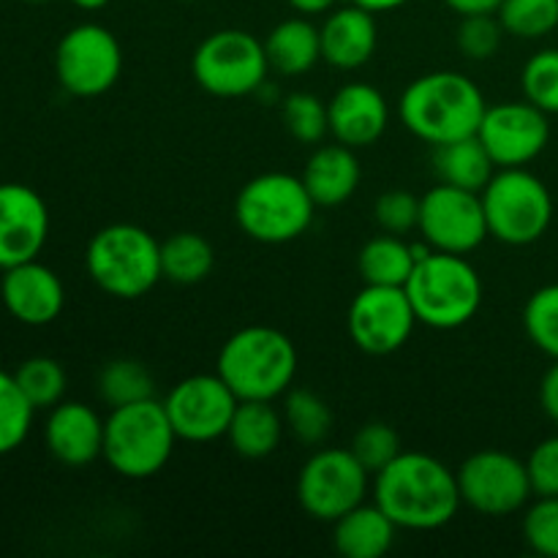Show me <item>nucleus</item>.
<instances>
[{
    "label": "nucleus",
    "mask_w": 558,
    "mask_h": 558,
    "mask_svg": "<svg viewBox=\"0 0 558 558\" xmlns=\"http://www.w3.org/2000/svg\"><path fill=\"white\" fill-rule=\"evenodd\" d=\"M488 234L505 245H532L554 221V196L548 185L523 167L499 169L483 191Z\"/></svg>",
    "instance_id": "nucleus-8"
},
{
    "label": "nucleus",
    "mask_w": 558,
    "mask_h": 558,
    "mask_svg": "<svg viewBox=\"0 0 558 558\" xmlns=\"http://www.w3.org/2000/svg\"><path fill=\"white\" fill-rule=\"evenodd\" d=\"M360 178L363 172H360L357 156L352 147L341 142L316 147L303 169V183L316 207H338L352 199Z\"/></svg>",
    "instance_id": "nucleus-22"
},
{
    "label": "nucleus",
    "mask_w": 558,
    "mask_h": 558,
    "mask_svg": "<svg viewBox=\"0 0 558 558\" xmlns=\"http://www.w3.org/2000/svg\"><path fill=\"white\" fill-rule=\"evenodd\" d=\"M123 71V49L109 27L82 22L71 27L54 49L60 87L76 98H96L112 90Z\"/></svg>",
    "instance_id": "nucleus-11"
},
{
    "label": "nucleus",
    "mask_w": 558,
    "mask_h": 558,
    "mask_svg": "<svg viewBox=\"0 0 558 558\" xmlns=\"http://www.w3.org/2000/svg\"><path fill=\"white\" fill-rule=\"evenodd\" d=\"M485 109L477 82L458 71H430L401 93L398 118L417 140L439 147L477 134Z\"/></svg>",
    "instance_id": "nucleus-2"
},
{
    "label": "nucleus",
    "mask_w": 558,
    "mask_h": 558,
    "mask_svg": "<svg viewBox=\"0 0 558 558\" xmlns=\"http://www.w3.org/2000/svg\"><path fill=\"white\" fill-rule=\"evenodd\" d=\"M523 537L534 554L558 558V496H537L523 515Z\"/></svg>",
    "instance_id": "nucleus-38"
},
{
    "label": "nucleus",
    "mask_w": 558,
    "mask_h": 558,
    "mask_svg": "<svg viewBox=\"0 0 558 558\" xmlns=\"http://www.w3.org/2000/svg\"><path fill=\"white\" fill-rule=\"evenodd\" d=\"M463 505L480 515H515L534 496L526 461L505 450H480L456 472Z\"/></svg>",
    "instance_id": "nucleus-12"
},
{
    "label": "nucleus",
    "mask_w": 558,
    "mask_h": 558,
    "mask_svg": "<svg viewBox=\"0 0 558 558\" xmlns=\"http://www.w3.org/2000/svg\"><path fill=\"white\" fill-rule=\"evenodd\" d=\"M521 87L526 101L545 114H558V49H539L529 58L523 65Z\"/></svg>",
    "instance_id": "nucleus-36"
},
{
    "label": "nucleus",
    "mask_w": 558,
    "mask_h": 558,
    "mask_svg": "<svg viewBox=\"0 0 558 558\" xmlns=\"http://www.w3.org/2000/svg\"><path fill=\"white\" fill-rule=\"evenodd\" d=\"M216 267V251L202 234L178 232L161 243V272L172 283L194 287Z\"/></svg>",
    "instance_id": "nucleus-28"
},
{
    "label": "nucleus",
    "mask_w": 558,
    "mask_h": 558,
    "mask_svg": "<svg viewBox=\"0 0 558 558\" xmlns=\"http://www.w3.org/2000/svg\"><path fill=\"white\" fill-rule=\"evenodd\" d=\"M349 450L354 452L360 463L368 469L371 474L381 472L390 461H396L401 456V439H398L396 428H390L387 423H368L354 434L352 447Z\"/></svg>",
    "instance_id": "nucleus-37"
},
{
    "label": "nucleus",
    "mask_w": 558,
    "mask_h": 558,
    "mask_svg": "<svg viewBox=\"0 0 558 558\" xmlns=\"http://www.w3.org/2000/svg\"><path fill=\"white\" fill-rule=\"evenodd\" d=\"M322 38V60L332 69L354 71L363 69L376 52L379 44V27L376 14L357 3L341 5V9L327 11L325 25L319 27Z\"/></svg>",
    "instance_id": "nucleus-21"
},
{
    "label": "nucleus",
    "mask_w": 558,
    "mask_h": 558,
    "mask_svg": "<svg viewBox=\"0 0 558 558\" xmlns=\"http://www.w3.org/2000/svg\"><path fill=\"white\" fill-rule=\"evenodd\" d=\"M71 3H74L76 9H82V11H101L104 5H109L112 0H71Z\"/></svg>",
    "instance_id": "nucleus-46"
},
{
    "label": "nucleus",
    "mask_w": 558,
    "mask_h": 558,
    "mask_svg": "<svg viewBox=\"0 0 558 558\" xmlns=\"http://www.w3.org/2000/svg\"><path fill=\"white\" fill-rule=\"evenodd\" d=\"M398 526L376 501L357 505L332 523V545L343 558H381L396 543Z\"/></svg>",
    "instance_id": "nucleus-23"
},
{
    "label": "nucleus",
    "mask_w": 558,
    "mask_h": 558,
    "mask_svg": "<svg viewBox=\"0 0 558 558\" xmlns=\"http://www.w3.org/2000/svg\"><path fill=\"white\" fill-rule=\"evenodd\" d=\"M414 265H417L414 245L403 243L401 234L390 232L371 238L357 256L360 276L374 287H403L412 276Z\"/></svg>",
    "instance_id": "nucleus-27"
},
{
    "label": "nucleus",
    "mask_w": 558,
    "mask_h": 558,
    "mask_svg": "<svg viewBox=\"0 0 558 558\" xmlns=\"http://www.w3.org/2000/svg\"><path fill=\"white\" fill-rule=\"evenodd\" d=\"M283 430L287 423L272 401H240L229 423L227 439L240 458L262 461L278 450Z\"/></svg>",
    "instance_id": "nucleus-24"
},
{
    "label": "nucleus",
    "mask_w": 558,
    "mask_h": 558,
    "mask_svg": "<svg viewBox=\"0 0 558 558\" xmlns=\"http://www.w3.org/2000/svg\"><path fill=\"white\" fill-rule=\"evenodd\" d=\"M25 3H49V0H25Z\"/></svg>",
    "instance_id": "nucleus-47"
},
{
    "label": "nucleus",
    "mask_w": 558,
    "mask_h": 558,
    "mask_svg": "<svg viewBox=\"0 0 558 558\" xmlns=\"http://www.w3.org/2000/svg\"><path fill=\"white\" fill-rule=\"evenodd\" d=\"M477 136L499 169L526 167L548 147L550 123L532 101H505L485 109Z\"/></svg>",
    "instance_id": "nucleus-16"
},
{
    "label": "nucleus",
    "mask_w": 558,
    "mask_h": 558,
    "mask_svg": "<svg viewBox=\"0 0 558 558\" xmlns=\"http://www.w3.org/2000/svg\"><path fill=\"white\" fill-rule=\"evenodd\" d=\"M523 330L539 352L548 354L550 360H558V283L537 289L526 300Z\"/></svg>",
    "instance_id": "nucleus-34"
},
{
    "label": "nucleus",
    "mask_w": 558,
    "mask_h": 558,
    "mask_svg": "<svg viewBox=\"0 0 558 558\" xmlns=\"http://www.w3.org/2000/svg\"><path fill=\"white\" fill-rule=\"evenodd\" d=\"M287 430L303 445H322L332 428V412L325 398L311 390H289L283 401Z\"/></svg>",
    "instance_id": "nucleus-30"
},
{
    "label": "nucleus",
    "mask_w": 558,
    "mask_h": 558,
    "mask_svg": "<svg viewBox=\"0 0 558 558\" xmlns=\"http://www.w3.org/2000/svg\"><path fill=\"white\" fill-rule=\"evenodd\" d=\"M189 3H194V0H189Z\"/></svg>",
    "instance_id": "nucleus-48"
},
{
    "label": "nucleus",
    "mask_w": 558,
    "mask_h": 558,
    "mask_svg": "<svg viewBox=\"0 0 558 558\" xmlns=\"http://www.w3.org/2000/svg\"><path fill=\"white\" fill-rule=\"evenodd\" d=\"M14 379L36 412L38 409L58 407L65 396V387H69L63 365L52 357L25 360V363L14 371Z\"/></svg>",
    "instance_id": "nucleus-31"
},
{
    "label": "nucleus",
    "mask_w": 558,
    "mask_h": 558,
    "mask_svg": "<svg viewBox=\"0 0 558 558\" xmlns=\"http://www.w3.org/2000/svg\"><path fill=\"white\" fill-rule=\"evenodd\" d=\"M0 298H3L5 311L20 325L44 327L52 325L63 311L65 289L52 267L31 259L3 270Z\"/></svg>",
    "instance_id": "nucleus-18"
},
{
    "label": "nucleus",
    "mask_w": 558,
    "mask_h": 558,
    "mask_svg": "<svg viewBox=\"0 0 558 558\" xmlns=\"http://www.w3.org/2000/svg\"><path fill=\"white\" fill-rule=\"evenodd\" d=\"M174 445L178 434L163 401L156 398L112 409L104 420L101 458L125 480L156 477L172 458Z\"/></svg>",
    "instance_id": "nucleus-6"
},
{
    "label": "nucleus",
    "mask_w": 558,
    "mask_h": 558,
    "mask_svg": "<svg viewBox=\"0 0 558 558\" xmlns=\"http://www.w3.org/2000/svg\"><path fill=\"white\" fill-rule=\"evenodd\" d=\"M298 14L303 16H316V14H327V11L336 9L338 0H287Z\"/></svg>",
    "instance_id": "nucleus-44"
},
{
    "label": "nucleus",
    "mask_w": 558,
    "mask_h": 558,
    "mask_svg": "<svg viewBox=\"0 0 558 558\" xmlns=\"http://www.w3.org/2000/svg\"><path fill=\"white\" fill-rule=\"evenodd\" d=\"M216 374L240 401H276L292 387L298 349L292 338L276 327H243L223 341Z\"/></svg>",
    "instance_id": "nucleus-3"
},
{
    "label": "nucleus",
    "mask_w": 558,
    "mask_h": 558,
    "mask_svg": "<svg viewBox=\"0 0 558 558\" xmlns=\"http://www.w3.org/2000/svg\"><path fill=\"white\" fill-rule=\"evenodd\" d=\"M44 441L54 461L65 466H87L104 452V420L85 403L60 401L49 409Z\"/></svg>",
    "instance_id": "nucleus-20"
},
{
    "label": "nucleus",
    "mask_w": 558,
    "mask_h": 558,
    "mask_svg": "<svg viewBox=\"0 0 558 558\" xmlns=\"http://www.w3.org/2000/svg\"><path fill=\"white\" fill-rule=\"evenodd\" d=\"M534 496H558V436L543 439L526 461Z\"/></svg>",
    "instance_id": "nucleus-41"
},
{
    "label": "nucleus",
    "mask_w": 558,
    "mask_h": 558,
    "mask_svg": "<svg viewBox=\"0 0 558 558\" xmlns=\"http://www.w3.org/2000/svg\"><path fill=\"white\" fill-rule=\"evenodd\" d=\"M417 229L434 251L461 256L477 251L490 238L480 194L447 183L420 196Z\"/></svg>",
    "instance_id": "nucleus-13"
},
{
    "label": "nucleus",
    "mask_w": 558,
    "mask_h": 558,
    "mask_svg": "<svg viewBox=\"0 0 558 558\" xmlns=\"http://www.w3.org/2000/svg\"><path fill=\"white\" fill-rule=\"evenodd\" d=\"M539 403H543V412L558 425V360H554L539 381Z\"/></svg>",
    "instance_id": "nucleus-42"
},
{
    "label": "nucleus",
    "mask_w": 558,
    "mask_h": 558,
    "mask_svg": "<svg viewBox=\"0 0 558 558\" xmlns=\"http://www.w3.org/2000/svg\"><path fill=\"white\" fill-rule=\"evenodd\" d=\"M374 501L398 529L436 532L461 510V488L450 466L428 452H401L374 474Z\"/></svg>",
    "instance_id": "nucleus-1"
},
{
    "label": "nucleus",
    "mask_w": 558,
    "mask_h": 558,
    "mask_svg": "<svg viewBox=\"0 0 558 558\" xmlns=\"http://www.w3.org/2000/svg\"><path fill=\"white\" fill-rule=\"evenodd\" d=\"M403 292L420 325L430 330H458L469 325L483 305V278L466 256L430 248L417 259Z\"/></svg>",
    "instance_id": "nucleus-4"
},
{
    "label": "nucleus",
    "mask_w": 558,
    "mask_h": 558,
    "mask_svg": "<svg viewBox=\"0 0 558 558\" xmlns=\"http://www.w3.org/2000/svg\"><path fill=\"white\" fill-rule=\"evenodd\" d=\"M327 120H330V134L336 136V142L360 150V147L376 145L385 136L390 107L379 87L368 82H349L338 87L336 96L327 101Z\"/></svg>",
    "instance_id": "nucleus-19"
},
{
    "label": "nucleus",
    "mask_w": 558,
    "mask_h": 558,
    "mask_svg": "<svg viewBox=\"0 0 558 558\" xmlns=\"http://www.w3.org/2000/svg\"><path fill=\"white\" fill-rule=\"evenodd\" d=\"M85 267L109 298L140 300L163 278L161 243L136 223H109L87 243Z\"/></svg>",
    "instance_id": "nucleus-5"
},
{
    "label": "nucleus",
    "mask_w": 558,
    "mask_h": 558,
    "mask_svg": "<svg viewBox=\"0 0 558 558\" xmlns=\"http://www.w3.org/2000/svg\"><path fill=\"white\" fill-rule=\"evenodd\" d=\"M316 202L303 178L289 172H265L240 189L234 221L251 240L265 245L292 243L314 223Z\"/></svg>",
    "instance_id": "nucleus-7"
},
{
    "label": "nucleus",
    "mask_w": 558,
    "mask_h": 558,
    "mask_svg": "<svg viewBox=\"0 0 558 558\" xmlns=\"http://www.w3.org/2000/svg\"><path fill=\"white\" fill-rule=\"evenodd\" d=\"M505 38V27H501L496 14H472L461 16L458 25V49L466 54L469 60H490L501 47Z\"/></svg>",
    "instance_id": "nucleus-39"
},
{
    "label": "nucleus",
    "mask_w": 558,
    "mask_h": 558,
    "mask_svg": "<svg viewBox=\"0 0 558 558\" xmlns=\"http://www.w3.org/2000/svg\"><path fill=\"white\" fill-rule=\"evenodd\" d=\"M238 403L240 398L218 374L185 376L163 398V409L178 439L194 445L223 439Z\"/></svg>",
    "instance_id": "nucleus-14"
},
{
    "label": "nucleus",
    "mask_w": 558,
    "mask_h": 558,
    "mask_svg": "<svg viewBox=\"0 0 558 558\" xmlns=\"http://www.w3.org/2000/svg\"><path fill=\"white\" fill-rule=\"evenodd\" d=\"M153 390H156L153 374L140 363V360H112V363L104 365L101 374H98V398H101L109 409L147 401V398H153Z\"/></svg>",
    "instance_id": "nucleus-29"
},
{
    "label": "nucleus",
    "mask_w": 558,
    "mask_h": 558,
    "mask_svg": "<svg viewBox=\"0 0 558 558\" xmlns=\"http://www.w3.org/2000/svg\"><path fill=\"white\" fill-rule=\"evenodd\" d=\"M265 52L270 69L283 76H303L322 60L319 27L308 16H292L283 20L267 33Z\"/></svg>",
    "instance_id": "nucleus-25"
},
{
    "label": "nucleus",
    "mask_w": 558,
    "mask_h": 558,
    "mask_svg": "<svg viewBox=\"0 0 558 558\" xmlns=\"http://www.w3.org/2000/svg\"><path fill=\"white\" fill-rule=\"evenodd\" d=\"M191 71L202 90L218 98H240L259 93L267 82L270 60L265 41L248 31H216L196 47Z\"/></svg>",
    "instance_id": "nucleus-9"
},
{
    "label": "nucleus",
    "mask_w": 558,
    "mask_h": 558,
    "mask_svg": "<svg viewBox=\"0 0 558 558\" xmlns=\"http://www.w3.org/2000/svg\"><path fill=\"white\" fill-rule=\"evenodd\" d=\"M496 16L505 33L537 41L558 27V0H501Z\"/></svg>",
    "instance_id": "nucleus-33"
},
{
    "label": "nucleus",
    "mask_w": 558,
    "mask_h": 558,
    "mask_svg": "<svg viewBox=\"0 0 558 558\" xmlns=\"http://www.w3.org/2000/svg\"><path fill=\"white\" fill-rule=\"evenodd\" d=\"M447 9H452L461 16L472 14H496L501 5V0H445Z\"/></svg>",
    "instance_id": "nucleus-43"
},
{
    "label": "nucleus",
    "mask_w": 558,
    "mask_h": 558,
    "mask_svg": "<svg viewBox=\"0 0 558 558\" xmlns=\"http://www.w3.org/2000/svg\"><path fill=\"white\" fill-rule=\"evenodd\" d=\"M417 325L420 322L403 287L365 283L349 305V336H352L354 347L374 357H385V354L407 347Z\"/></svg>",
    "instance_id": "nucleus-15"
},
{
    "label": "nucleus",
    "mask_w": 558,
    "mask_h": 558,
    "mask_svg": "<svg viewBox=\"0 0 558 558\" xmlns=\"http://www.w3.org/2000/svg\"><path fill=\"white\" fill-rule=\"evenodd\" d=\"M376 223L381 227V232L390 234H407L412 229H417L420 223V196L409 194V191H385V194L376 199L374 207Z\"/></svg>",
    "instance_id": "nucleus-40"
},
{
    "label": "nucleus",
    "mask_w": 558,
    "mask_h": 558,
    "mask_svg": "<svg viewBox=\"0 0 558 558\" xmlns=\"http://www.w3.org/2000/svg\"><path fill=\"white\" fill-rule=\"evenodd\" d=\"M434 163L441 183L474 191V194H480L488 185V180L496 174L494 158L488 156V150H485L477 134L436 147Z\"/></svg>",
    "instance_id": "nucleus-26"
},
{
    "label": "nucleus",
    "mask_w": 558,
    "mask_h": 558,
    "mask_svg": "<svg viewBox=\"0 0 558 558\" xmlns=\"http://www.w3.org/2000/svg\"><path fill=\"white\" fill-rule=\"evenodd\" d=\"M36 409L16 385L14 374L0 368V456L20 450L31 434Z\"/></svg>",
    "instance_id": "nucleus-32"
},
{
    "label": "nucleus",
    "mask_w": 558,
    "mask_h": 558,
    "mask_svg": "<svg viewBox=\"0 0 558 558\" xmlns=\"http://www.w3.org/2000/svg\"><path fill=\"white\" fill-rule=\"evenodd\" d=\"M49 238V210L38 191L0 183V270L38 259Z\"/></svg>",
    "instance_id": "nucleus-17"
},
{
    "label": "nucleus",
    "mask_w": 558,
    "mask_h": 558,
    "mask_svg": "<svg viewBox=\"0 0 558 558\" xmlns=\"http://www.w3.org/2000/svg\"><path fill=\"white\" fill-rule=\"evenodd\" d=\"M283 123H287L289 134L303 145H319L327 134H330V120H327V104L314 93H289L283 98Z\"/></svg>",
    "instance_id": "nucleus-35"
},
{
    "label": "nucleus",
    "mask_w": 558,
    "mask_h": 558,
    "mask_svg": "<svg viewBox=\"0 0 558 558\" xmlns=\"http://www.w3.org/2000/svg\"><path fill=\"white\" fill-rule=\"evenodd\" d=\"M349 3L363 5V9L371 11V14H385V11L401 9V5H407L409 0H349Z\"/></svg>",
    "instance_id": "nucleus-45"
},
{
    "label": "nucleus",
    "mask_w": 558,
    "mask_h": 558,
    "mask_svg": "<svg viewBox=\"0 0 558 558\" xmlns=\"http://www.w3.org/2000/svg\"><path fill=\"white\" fill-rule=\"evenodd\" d=\"M371 488V472L354 458L352 450H316L300 466L298 501L314 521L336 523L357 505Z\"/></svg>",
    "instance_id": "nucleus-10"
}]
</instances>
